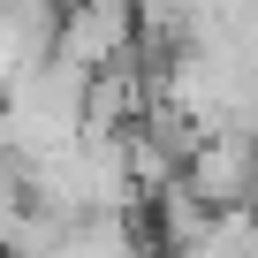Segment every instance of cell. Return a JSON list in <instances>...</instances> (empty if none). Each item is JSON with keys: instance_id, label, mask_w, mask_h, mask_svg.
I'll return each instance as SVG.
<instances>
[{"instance_id": "2", "label": "cell", "mask_w": 258, "mask_h": 258, "mask_svg": "<svg viewBox=\"0 0 258 258\" xmlns=\"http://www.w3.org/2000/svg\"><path fill=\"white\" fill-rule=\"evenodd\" d=\"M182 190L205 205V213H258V145L250 137H198V152L182 160Z\"/></svg>"}, {"instance_id": "1", "label": "cell", "mask_w": 258, "mask_h": 258, "mask_svg": "<svg viewBox=\"0 0 258 258\" xmlns=\"http://www.w3.org/2000/svg\"><path fill=\"white\" fill-rule=\"evenodd\" d=\"M137 8L129 0H61V23H53V61H69L76 76H106L121 61H137Z\"/></svg>"}]
</instances>
